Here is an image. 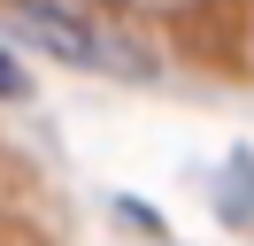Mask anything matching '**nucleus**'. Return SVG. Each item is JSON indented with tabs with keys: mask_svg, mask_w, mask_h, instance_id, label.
<instances>
[{
	"mask_svg": "<svg viewBox=\"0 0 254 246\" xmlns=\"http://www.w3.org/2000/svg\"><path fill=\"white\" fill-rule=\"evenodd\" d=\"M0 92H23V77H16V62L0 54Z\"/></svg>",
	"mask_w": 254,
	"mask_h": 246,
	"instance_id": "obj_2",
	"label": "nucleus"
},
{
	"mask_svg": "<svg viewBox=\"0 0 254 246\" xmlns=\"http://www.w3.org/2000/svg\"><path fill=\"white\" fill-rule=\"evenodd\" d=\"M23 23H31L39 39H54V54H69V62H93V69H131V77L146 69V54L131 46V31H108L100 15H85L77 0H31V8H23Z\"/></svg>",
	"mask_w": 254,
	"mask_h": 246,
	"instance_id": "obj_1",
	"label": "nucleus"
}]
</instances>
